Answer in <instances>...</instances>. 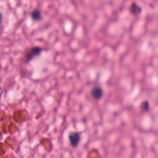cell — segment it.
Instances as JSON below:
<instances>
[{
    "mask_svg": "<svg viewBox=\"0 0 158 158\" xmlns=\"http://www.w3.org/2000/svg\"><path fill=\"white\" fill-rule=\"evenodd\" d=\"M130 11L133 15H137L141 13V8L139 6H138L136 3L133 2L130 7Z\"/></svg>",
    "mask_w": 158,
    "mask_h": 158,
    "instance_id": "277c9868",
    "label": "cell"
},
{
    "mask_svg": "<svg viewBox=\"0 0 158 158\" xmlns=\"http://www.w3.org/2000/svg\"><path fill=\"white\" fill-rule=\"evenodd\" d=\"M41 51H42V49L40 47L35 46V47L32 48L26 54L25 62H28L30 61L31 60H32L34 57L38 56L40 54Z\"/></svg>",
    "mask_w": 158,
    "mask_h": 158,
    "instance_id": "6da1fadb",
    "label": "cell"
},
{
    "mask_svg": "<svg viewBox=\"0 0 158 158\" xmlns=\"http://www.w3.org/2000/svg\"><path fill=\"white\" fill-rule=\"evenodd\" d=\"M140 107L141 109V110L143 111H148L149 109V102L146 101H144L143 102H141V106H140Z\"/></svg>",
    "mask_w": 158,
    "mask_h": 158,
    "instance_id": "8992f818",
    "label": "cell"
},
{
    "mask_svg": "<svg viewBox=\"0 0 158 158\" xmlns=\"http://www.w3.org/2000/svg\"><path fill=\"white\" fill-rule=\"evenodd\" d=\"M31 17L33 20L35 21H39L42 18V15H41V12L38 10V9H35L34 10L32 11L31 14Z\"/></svg>",
    "mask_w": 158,
    "mask_h": 158,
    "instance_id": "5b68a950",
    "label": "cell"
},
{
    "mask_svg": "<svg viewBox=\"0 0 158 158\" xmlns=\"http://www.w3.org/2000/svg\"><path fill=\"white\" fill-rule=\"evenodd\" d=\"M69 140L72 146H77L80 140V133L78 132H70L69 135Z\"/></svg>",
    "mask_w": 158,
    "mask_h": 158,
    "instance_id": "7a4b0ae2",
    "label": "cell"
},
{
    "mask_svg": "<svg viewBox=\"0 0 158 158\" xmlns=\"http://www.w3.org/2000/svg\"><path fill=\"white\" fill-rule=\"evenodd\" d=\"M103 94V91L99 86H94L91 91V95L92 98L96 100L99 99Z\"/></svg>",
    "mask_w": 158,
    "mask_h": 158,
    "instance_id": "3957f363",
    "label": "cell"
}]
</instances>
